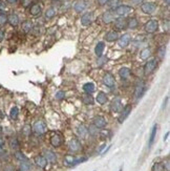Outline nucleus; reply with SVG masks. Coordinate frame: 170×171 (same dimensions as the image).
<instances>
[{
	"instance_id": "52",
	"label": "nucleus",
	"mask_w": 170,
	"mask_h": 171,
	"mask_svg": "<svg viewBox=\"0 0 170 171\" xmlns=\"http://www.w3.org/2000/svg\"><path fill=\"white\" fill-rule=\"evenodd\" d=\"M108 2V0H98V3L99 5H105Z\"/></svg>"
},
{
	"instance_id": "16",
	"label": "nucleus",
	"mask_w": 170,
	"mask_h": 171,
	"mask_svg": "<svg viewBox=\"0 0 170 171\" xmlns=\"http://www.w3.org/2000/svg\"><path fill=\"white\" fill-rule=\"evenodd\" d=\"M48 162L46 161V158H44L43 155H37L36 158H35V164L41 169L45 168V167L48 166Z\"/></svg>"
},
{
	"instance_id": "4",
	"label": "nucleus",
	"mask_w": 170,
	"mask_h": 171,
	"mask_svg": "<svg viewBox=\"0 0 170 171\" xmlns=\"http://www.w3.org/2000/svg\"><path fill=\"white\" fill-rule=\"evenodd\" d=\"M144 30L148 34H153L159 30V22L155 19H151L148 22H146L144 25Z\"/></svg>"
},
{
	"instance_id": "22",
	"label": "nucleus",
	"mask_w": 170,
	"mask_h": 171,
	"mask_svg": "<svg viewBox=\"0 0 170 171\" xmlns=\"http://www.w3.org/2000/svg\"><path fill=\"white\" fill-rule=\"evenodd\" d=\"M7 22H9L12 26H17L20 22V19L17 14H11V15L7 16Z\"/></svg>"
},
{
	"instance_id": "9",
	"label": "nucleus",
	"mask_w": 170,
	"mask_h": 171,
	"mask_svg": "<svg viewBox=\"0 0 170 171\" xmlns=\"http://www.w3.org/2000/svg\"><path fill=\"white\" fill-rule=\"evenodd\" d=\"M122 108H123V104H122L121 99L117 98L111 101V103H110V110H111L112 112H116V113L120 112V111L122 110Z\"/></svg>"
},
{
	"instance_id": "27",
	"label": "nucleus",
	"mask_w": 170,
	"mask_h": 171,
	"mask_svg": "<svg viewBox=\"0 0 170 171\" xmlns=\"http://www.w3.org/2000/svg\"><path fill=\"white\" fill-rule=\"evenodd\" d=\"M77 135L80 138H85L88 135V130H87V128L84 125H79L77 127Z\"/></svg>"
},
{
	"instance_id": "32",
	"label": "nucleus",
	"mask_w": 170,
	"mask_h": 171,
	"mask_svg": "<svg viewBox=\"0 0 170 171\" xmlns=\"http://www.w3.org/2000/svg\"><path fill=\"white\" fill-rule=\"evenodd\" d=\"M82 102H83L85 105H93L94 102H95V100H94V98L91 97V94H86L82 97Z\"/></svg>"
},
{
	"instance_id": "47",
	"label": "nucleus",
	"mask_w": 170,
	"mask_h": 171,
	"mask_svg": "<svg viewBox=\"0 0 170 171\" xmlns=\"http://www.w3.org/2000/svg\"><path fill=\"white\" fill-rule=\"evenodd\" d=\"M30 32H32L35 36H38V35L40 34V28H39V26H35V28L33 26V28H32V30H30Z\"/></svg>"
},
{
	"instance_id": "29",
	"label": "nucleus",
	"mask_w": 170,
	"mask_h": 171,
	"mask_svg": "<svg viewBox=\"0 0 170 171\" xmlns=\"http://www.w3.org/2000/svg\"><path fill=\"white\" fill-rule=\"evenodd\" d=\"M96 87H95V84L91 83V82H88V83H85L83 85V90L85 91V94H91L94 91H95Z\"/></svg>"
},
{
	"instance_id": "12",
	"label": "nucleus",
	"mask_w": 170,
	"mask_h": 171,
	"mask_svg": "<svg viewBox=\"0 0 170 171\" xmlns=\"http://www.w3.org/2000/svg\"><path fill=\"white\" fill-rule=\"evenodd\" d=\"M102 81H103L104 85H106L107 87H114V83H116L114 77L111 75V74H109V73H106L105 75H104V77H103V79H102Z\"/></svg>"
},
{
	"instance_id": "21",
	"label": "nucleus",
	"mask_w": 170,
	"mask_h": 171,
	"mask_svg": "<svg viewBox=\"0 0 170 171\" xmlns=\"http://www.w3.org/2000/svg\"><path fill=\"white\" fill-rule=\"evenodd\" d=\"M96 100H97V102L99 103V104L103 105V104H106L108 101V97L107 94H105V92L103 91H99L97 94V97H96Z\"/></svg>"
},
{
	"instance_id": "43",
	"label": "nucleus",
	"mask_w": 170,
	"mask_h": 171,
	"mask_svg": "<svg viewBox=\"0 0 170 171\" xmlns=\"http://www.w3.org/2000/svg\"><path fill=\"white\" fill-rule=\"evenodd\" d=\"M106 61H107V58H106V57H104V56H102V57L98 58L97 64L99 65V66H102V65H103V64H105Z\"/></svg>"
},
{
	"instance_id": "50",
	"label": "nucleus",
	"mask_w": 170,
	"mask_h": 171,
	"mask_svg": "<svg viewBox=\"0 0 170 171\" xmlns=\"http://www.w3.org/2000/svg\"><path fill=\"white\" fill-rule=\"evenodd\" d=\"M21 3L23 7H28L30 4V0H21Z\"/></svg>"
},
{
	"instance_id": "19",
	"label": "nucleus",
	"mask_w": 170,
	"mask_h": 171,
	"mask_svg": "<svg viewBox=\"0 0 170 171\" xmlns=\"http://www.w3.org/2000/svg\"><path fill=\"white\" fill-rule=\"evenodd\" d=\"M119 39V34L117 30H110V32L106 33L105 35V40L108 42H114V41Z\"/></svg>"
},
{
	"instance_id": "14",
	"label": "nucleus",
	"mask_w": 170,
	"mask_h": 171,
	"mask_svg": "<svg viewBox=\"0 0 170 171\" xmlns=\"http://www.w3.org/2000/svg\"><path fill=\"white\" fill-rule=\"evenodd\" d=\"M130 36L128 34H124L122 35L121 37H119L118 39V44L120 47H122V48H124V47H127L128 46V44L130 43Z\"/></svg>"
},
{
	"instance_id": "54",
	"label": "nucleus",
	"mask_w": 170,
	"mask_h": 171,
	"mask_svg": "<svg viewBox=\"0 0 170 171\" xmlns=\"http://www.w3.org/2000/svg\"><path fill=\"white\" fill-rule=\"evenodd\" d=\"M7 1L10 3V4H15V3L17 2V0H7Z\"/></svg>"
},
{
	"instance_id": "28",
	"label": "nucleus",
	"mask_w": 170,
	"mask_h": 171,
	"mask_svg": "<svg viewBox=\"0 0 170 171\" xmlns=\"http://www.w3.org/2000/svg\"><path fill=\"white\" fill-rule=\"evenodd\" d=\"M33 28V23L32 21H30V20H26V21L22 22V25H21V30L23 33H25V34H27V33H30V30H32Z\"/></svg>"
},
{
	"instance_id": "11",
	"label": "nucleus",
	"mask_w": 170,
	"mask_h": 171,
	"mask_svg": "<svg viewBox=\"0 0 170 171\" xmlns=\"http://www.w3.org/2000/svg\"><path fill=\"white\" fill-rule=\"evenodd\" d=\"M131 109H132V107H131V105H129V104L126 105L124 108H122V112H121L120 117H119V119H118L119 123H123V122H124L125 119L129 116V113L131 112Z\"/></svg>"
},
{
	"instance_id": "37",
	"label": "nucleus",
	"mask_w": 170,
	"mask_h": 171,
	"mask_svg": "<svg viewBox=\"0 0 170 171\" xmlns=\"http://www.w3.org/2000/svg\"><path fill=\"white\" fill-rule=\"evenodd\" d=\"M119 3H120V0H108V2L106 3L107 7L109 9H116V7H119Z\"/></svg>"
},
{
	"instance_id": "38",
	"label": "nucleus",
	"mask_w": 170,
	"mask_h": 171,
	"mask_svg": "<svg viewBox=\"0 0 170 171\" xmlns=\"http://www.w3.org/2000/svg\"><path fill=\"white\" fill-rule=\"evenodd\" d=\"M15 156H16V158H17L18 161H20V162H27V158H25V155H24L21 151H16L15 152Z\"/></svg>"
},
{
	"instance_id": "25",
	"label": "nucleus",
	"mask_w": 170,
	"mask_h": 171,
	"mask_svg": "<svg viewBox=\"0 0 170 171\" xmlns=\"http://www.w3.org/2000/svg\"><path fill=\"white\" fill-rule=\"evenodd\" d=\"M139 26V21L137 18L132 17L127 19V28H130V30H134Z\"/></svg>"
},
{
	"instance_id": "13",
	"label": "nucleus",
	"mask_w": 170,
	"mask_h": 171,
	"mask_svg": "<svg viewBox=\"0 0 170 171\" xmlns=\"http://www.w3.org/2000/svg\"><path fill=\"white\" fill-rule=\"evenodd\" d=\"M106 124H107V122H106V120L103 118V117L101 116H98V117H95L93 120V125L96 127V128L98 129H101V128H104V127L106 126Z\"/></svg>"
},
{
	"instance_id": "3",
	"label": "nucleus",
	"mask_w": 170,
	"mask_h": 171,
	"mask_svg": "<svg viewBox=\"0 0 170 171\" xmlns=\"http://www.w3.org/2000/svg\"><path fill=\"white\" fill-rule=\"evenodd\" d=\"M86 161V158H77L76 156H73V155H65L64 158V164L68 167H71V166H76V165L80 164L82 162H85Z\"/></svg>"
},
{
	"instance_id": "30",
	"label": "nucleus",
	"mask_w": 170,
	"mask_h": 171,
	"mask_svg": "<svg viewBox=\"0 0 170 171\" xmlns=\"http://www.w3.org/2000/svg\"><path fill=\"white\" fill-rule=\"evenodd\" d=\"M102 20H103L104 23L108 24L110 23V22L114 21V16L112 15L110 12H105V13L103 14V16H102Z\"/></svg>"
},
{
	"instance_id": "33",
	"label": "nucleus",
	"mask_w": 170,
	"mask_h": 171,
	"mask_svg": "<svg viewBox=\"0 0 170 171\" xmlns=\"http://www.w3.org/2000/svg\"><path fill=\"white\" fill-rule=\"evenodd\" d=\"M44 16H45L46 19H52V18H54L55 16H56V10H55V7H48V9L45 11Z\"/></svg>"
},
{
	"instance_id": "58",
	"label": "nucleus",
	"mask_w": 170,
	"mask_h": 171,
	"mask_svg": "<svg viewBox=\"0 0 170 171\" xmlns=\"http://www.w3.org/2000/svg\"><path fill=\"white\" fill-rule=\"evenodd\" d=\"M164 1H165V3H166V5H167V7H169V3H170V0H164Z\"/></svg>"
},
{
	"instance_id": "24",
	"label": "nucleus",
	"mask_w": 170,
	"mask_h": 171,
	"mask_svg": "<svg viewBox=\"0 0 170 171\" xmlns=\"http://www.w3.org/2000/svg\"><path fill=\"white\" fill-rule=\"evenodd\" d=\"M41 12H42V9H41V5L39 4V3H34V4H32V7H30V15L33 16H39L41 14Z\"/></svg>"
},
{
	"instance_id": "39",
	"label": "nucleus",
	"mask_w": 170,
	"mask_h": 171,
	"mask_svg": "<svg viewBox=\"0 0 170 171\" xmlns=\"http://www.w3.org/2000/svg\"><path fill=\"white\" fill-rule=\"evenodd\" d=\"M166 55V46L163 45V46H160L159 49H157V56H159L160 59H163Z\"/></svg>"
},
{
	"instance_id": "34",
	"label": "nucleus",
	"mask_w": 170,
	"mask_h": 171,
	"mask_svg": "<svg viewBox=\"0 0 170 171\" xmlns=\"http://www.w3.org/2000/svg\"><path fill=\"white\" fill-rule=\"evenodd\" d=\"M151 55V51H150V48H148V47H146V48L142 49L140 53V58L142 59V60H146V59H148L149 57H150Z\"/></svg>"
},
{
	"instance_id": "40",
	"label": "nucleus",
	"mask_w": 170,
	"mask_h": 171,
	"mask_svg": "<svg viewBox=\"0 0 170 171\" xmlns=\"http://www.w3.org/2000/svg\"><path fill=\"white\" fill-rule=\"evenodd\" d=\"M164 170H165V169H164L162 163H154L152 168H151V171H164Z\"/></svg>"
},
{
	"instance_id": "35",
	"label": "nucleus",
	"mask_w": 170,
	"mask_h": 171,
	"mask_svg": "<svg viewBox=\"0 0 170 171\" xmlns=\"http://www.w3.org/2000/svg\"><path fill=\"white\" fill-rule=\"evenodd\" d=\"M18 114H19V109H18V107L14 106L10 111V117H11L12 120H17Z\"/></svg>"
},
{
	"instance_id": "10",
	"label": "nucleus",
	"mask_w": 170,
	"mask_h": 171,
	"mask_svg": "<svg viewBox=\"0 0 170 171\" xmlns=\"http://www.w3.org/2000/svg\"><path fill=\"white\" fill-rule=\"evenodd\" d=\"M50 144H52L53 147H56V148L60 147L63 143V138L61 137L59 133H55V135H53L52 137H50Z\"/></svg>"
},
{
	"instance_id": "8",
	"label": "nucleus",
	"mask_w": 170,
	"mask_h": 171,
	"mask_svg": "<svg viewBox=\"0 0 170 171\" xmlns=\"http://www.w3.org/2000/svg\"><path fill=\"white\" fill-rule=\"evenodd\" d=\"M157 59H151V60L147 61L146 64L144 65V74L145 75H149V74H151L153 71L155 69V67H157Z\"/></svg>"
},
{
	"instance_id": "57",
	"label": "nucleus",
	"mask_w": 170,
	"mask_h": 171,
	"mask_svg": "<svg viewBox=\"0 0 170 171\" xmlns=\"http://www.w3.org/2000/svg\"><path fill=\"white\" fill-rule=\"evenodd\" d=\"M168 137H169V132H167V133H166V135H165V137H164V141H167Z\"/></svg>"
},
{
	"instance_id": "6",
	"label": "nucleus",
	"mask_w": 170,
	"mask_h": 171,
	"mask_svg": "<svg viewBox=\"0 0 170 171\" xmlns=\"http://www.w3.org/2000/svg\"><path fill=\"white\" fill-rule=\"evenodd\" d=\"M114 28L117 30V32H118V30H126L127 28V19H125L124 17H120V18L114 19Z\"/></svg>"
},
{
	"instance_id": "60",
	"label": "nucleus",
	"mask_w": 170,
	"mask_h": 171,
	"mask_svg": "<svg viewBox=\"0 0 170 171\" xmlns=\"http://www.w3.org/2000/svg\"><path fill=\"white\" fill-rule=\"evenodd\" d=\"M2 145H3V140L0 139V146H2Z\"/></svg>"
},
{
	"instance_id": "26",
	"label": "nucleus",
	"mask_w": 170,
	"mask_h": 171,
	"mask_svg": "<svg viewBox=\"0 0 170 171\" xmlns=\"http://www.w3.org/2000/svg\"><path fill=\"white\" fill-rule=\"evenodd\" d=\"M130 69L128 68V67H122V68H120V71H119V75H120V77L122 78L123 80H126L129 78L130 76Z\"/></svg>"
},
{
	"instance_id": "5",
	"label": "nucleus",
	"mask_w": 170,
	"mask_h": 171,
	"mask_svg": "<svg viewBox=\"0 0 170 171\" xmlns=\"http://www.w3.org/2000/svg\"><path fill=\"white\" fill-rule=\"evenodd\" d=\"M141 10L144 14L147 15H151L155 12L157 10V4L154 2H144L141 5Z\"/></svg>"
},
{
	"instance_id": "44",
	"label": "nucleus",
	"mask_w": 170,
	"mask_h": 171,
	"mask_svg": "<svg viewBox=\"0 0 170 171\" xmlns=\"http://www.w3.org/2000/svg\"><path fill=\"white\" fill-rule=\"evenodd\" d=\"M97 129H98V128H96V127L93 125V126H91L89 128H87V130H88L89 135H98Z\"/></svg>"
},
{
	"instance_id": "17",
	"label": "nucleus",
	"mask_w": 170,
	"mask_h": 171,
	"mask_svg": "<svg viewBox=\"0 0 170 171\" xmlns=\"http://www.w3.org/2000/svg\"><path fill=\"white\" fill-rule=\"evenodd\" d=\"M145 89H146V88H145L143 82H139V83L137 84V86H136V90H134V98L140 99L141 97L143 96V94H144Z\"/></svg>"
},
{
	"instance_id": "51",
	"label": "nucleus",
	"mask_w": 170,
	"mask_h": 171,
	"mask_svg": "<svg viewBox=\"0 0 170 171\" xmlns=\"http://www.w3.org/2000/svg\"><path fill=\"white\" fill-rule=\"evenodd\" d=\"M163 167H164V169L166 168V171H169V160H166V163L164 162Z\"/></svg>"
},
{
	"instance_id": "48",
	"label": "nucleus",
	"mask_w": 170,
	"mask_h": 171,
	"mask_svg": "<svg viewBox=\"0 0 170 171\" xmlns=\"http://www.w3.org/2000/svg\"><path fill=\"white\" fill-rule=\"evenodd\" d=\"M65 97V94L63 91H58L56 94V96H55V98L58 99V100H61V99H64Z\"/></svg>"
},
{
	"instance_id": "23",
	"label": "nucleus",
	"mask_w": 170,
	"mask_h": 171,
	"mask_svg": "<svg viewBox=\"0 0 170 171\" xmlns=\"http://www.w3.org/2000/svg\"><path fill=\"white\" fill-rule=\"evenodd\" d=\"M104 49H105V43H104V42H98L97 45H96V47H95V53H96V55H97L98 58H100V57H102V56H103Z\"/></svg>"
},
{
	"instance_id": "62",
	"label": "nucleus",
	"mask_w": 170,
	"mask_h": 171,
	"mask_svg": "<svg viewBox=\"0 0 170 171\" xmlns=\"http://www.w3.org/2000/svg\"><path fill=\"white\" fill-rule=\"evenodd\" d=\"M18 171H21V170H18Z\"/></svg>"
},
{
	"instance_id": "45",
	"label": "nucleus",
	"mask_w": 170,
	"mask_h": 171,
	"mask_svg": "<svg viewBox=\"0 0 170 171\" xmlns=\"http://www.w3.org/2000/svg\"><path fill=\"white\" fill-rule=\"evenodd\" d=\"M30 169V165L27 162H21V171H27Z\"/></svg>"
},
{
	"instance_id": "20",
	"label": "nucleus",
	"mask_w": 170,
	"mask_h": 171,
	"mask_svg": "<svg viewBox=\"0 0 170 171\" xmlns=\"http://www.w3.org/2000/svg\"><path fill=\"white\" fill-rule=\"evenodd\" d=\"M86 7H87L86 2L83 1V0H81V1H78V2L75 3V5H73V10H75V12H77V13H82V12L85 11Z\"/></svg>"
},
{
	"instance_id": "46",
	"label": "nucleus",
	"mask_w": 170,
	"mask_h": 171,
	"mask_svg": "<svg viewBox=\"0 0 170 171\" xmlns=\"http://www.w3.org/2000/svg\"><path fill=\"white\" fill-rule=\"evenodd\" d=\"M3 171H15V168L12 164H7L3 168Z\"/></svg>"
},
{
	"instance_id": "59",
	"label": "nucleus",
	"mask_w": 170,
	"mask_h": 171,
	"mask_svg": "<svg viewBox=\"0 0 170 171\" xmlns=\"http://www.w3.org/2000/svg\"><path fill=\"white\" fill-rule=\"evenodd\" d=\"M4 151V150H3V148H2V146H0V154L2 153V152Z\"/></svg>"
},
{
	"instance_id": "31",
	"label": "nucleus",
	"mask_w": 170,
	"mask_h": 171,
	"mask_svg": "<svg viewBox=\"0 0 170 171\" xmlns=\"http://www.w3.org/2000/svg\"><path fill=\"white\" fill-rule=\"evenodd\" d=\"M157 125L154 124L151 128V132H150V137H149V147H151L154 142L155 135H157Z\"/></svg>"
},
{
	"instance_id": "53",
	"label": "nucleus",
	"mask_w": 170,
	"mask_h": 171,
	"mask_svg": "<svg viewBox=\"0 0 170 171\" xmlns=\"http://www.w3.org/2000/svg\"><path fill=\"white\" fill-rule=\"evenodd\" d=\"M105 147H106V144H103V145H102L101 147L99 148V150H98V152H99V153L101 154V153H102V151H103V149H104V148H105Z\"/></svg>"
},
{
	"instance_id": "41",
	"label": "nucleus",
	"mask_w": 170,
	"mask_h": 171,
	"mask_svg": "<svg viewBox=\"0 0 170 171\" xmlns=\"http://www.w3.org/2000/svg\"><path fill=\"white\" fill-rule=\"evenodd\" d=\"M30 132H32V127L30 125H24L23 128H22V133L24 135H30Z\"/></svg>"
},
{
	"instance_id": "61",
	"label": "nucleus",
	"mask_w": 170,
	"mask_h": 171,
	"mask_svg": "<svg viewBox=\"0 0 170 171\" xmlns=\"http://www.w3.org/2000/svg\"><path fill=\"white\" fill-rule=\"evenodd\" d=\"M119 171H123V168H120L119 169Z\"/></svg>"
},
{
	"instance_id": "42",
	"label": "nucleus",
	"mask_w": 170,
	"mask_h": 171,
	"mask_svg": "<svg viewBox=\"0 0 170 171\" xmlns=\"http://www.w3.org/2000/svg\"><path fill=\"white\" fill-rule=\"evenodd\" d=\"M7 22V16L3 13H0V25H4Z\"/></svg>"
},
{
	"instance_id": "7",
	"label": "nucleus",
	"mask_w": 170,
	"mask_h": 171,
	"mask_svg": "<svg viewBox=\"0 0 170 171\" xmlns=\"http://www.w3.org/2000/svg\"><path fill=\"white\" fill-rule=\"evenodd\" d=\"M82 148L81 146V143H80V141L78 139H76V138H73V139L69 141L68 143V149L71 152H78L80 151Z\"/></svg>"
},
{
	"instance_id": "18",
	"label": "nucleus",
	"mask_w": 170,
	"mask_h": 171,
	"mask_svg": "<svg viewBox=\"0 0 170 171\" xmlns=\"http://www.w3.org/2000/svg\"><path fill=\"white\" fill-rule=\"evenodd\" d=\"M44 158H46V161L50 163H56L57 162V155L56 153H54L53 151H50V150H44Z\"/></svg>"
},
{
	"instance_id": "36",
	"label": "nucleus",
	"mask_w": 170,
	"mask_h": 171,
	"mask_svg": "<svg viewBox=\"0 0 170 171\" xmlns=\"http://www.w3.org/2000/svg\"><path fill=\"white\" fill-rule=\"evenodd\" d=\"M10 146H11L12 149L14 150H18L19 149V142L16 138H13V139L10 140Z\"/></svg>"
},
{
	"instance_id": "1",
	"label": "nucleus",
	"mask_w": 170,
	"mask_h": 171,
	"mask_svg": "<svg viewBox=\"0 0 170 171\" xmlns=\"http://www.w3.org/2000/svg\"><path fill=\"white\" fill-rule=\"evenodd\" d=\"M33 130H34V132L36 133V135H42L48 132V126H46V124L42 120H38L34 123Z\"/></svg>"
},
{
	"instance_id": "15",
	"label": "nucleus",
	"mask_w": 170,
	"mask_h": 171,
	"mask_svg": "<svg viewBox=\"0 0 170 171\" xmlns=\"http://www.w3.org/2000/svg\"><path fill=\"white\" fill-rule=\"evenodd\" d=\"M93 22V13L91 12H87V13L83 14L81 17V24L83 26H88Z\"/></svg>"
},
{
	"instance_id": "56",
	"label": "nucleus",
	"mask_w": 170,
	"mask_h": 171,
	"mask_svg": "<svg viewBox=\"0 0 170 171\" xmlns=\"http://www.w3.org/2000/svg\"><path fill=\"white\" fill-rule=\"evenodd\" d=\"M167 101H168V97H167V98L165 99V101H164V103H163V109H164V108H165V107H166V103H167Z\"/></svg>"
},
{
	"instance_id": "49",
	"label": "nucleus",
	"mask_w": 170,
	"mask_h": 171,
	"mask_svg": "<svg viewBox=\"0 0 170 171\" xmlns=\"http://www.w3.org/2000/svg\"><path fill=\"white\" fill-rule=\"evenodd\" d=\"M144 2V0H131V3L134 5H139V4H142Z\"/></svg>"
},
{
	"instance_id": "55",
	"label": "nucleus",
	"mask_w": 170,
	"mask_h": 171,
	"mask_svg": "<svg viewBox=\"0 0 170 171\" xmlns=\"http://www.w3.org/2000/svg\"><path fill=\"white\" fill-rule=\"evenodd\" d=\"M3 37H4V34H3V32H2V30H0V41L2 40V39H3Z\"/></svg>"
},
{
	"instance_id": "2",
	"label": "nucleus",
	"mask_w": 170,
	"mask_h": 171,
	"mask_svg": "<svg viewBox=\"0 0 170 171\" xmlns=\"http://www.w3.org/2000/svg\"><path fill=\"white\" fill-rule=\"evenodd\" d=\"M132 12H134V7H129V5H126V4L119 5L118 7L114 9V13H116L118 16H120V17H125V16L132 13Z\"/></svg>"
}]
</instances>
